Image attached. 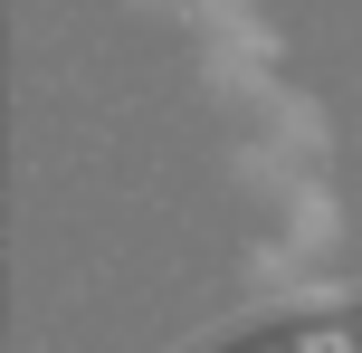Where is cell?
I'll use <instances>...</instances> for the list:
<instances>
[{
  "mask_svg": "<svg viewBox=\"0 0 362 353\" xmlns=\"http://www.w3.org/2000/svg\"><path fill=\"white\" fill-rule=\"evenodd\" d=\"M257 353H362V325H315V335H286V344H257Z\"/></svg>",
  "mask_w": 362,
  "mask_h": 353,
  "instance_id": "obj_1",
  "label": "cell"
}]
</instances>
